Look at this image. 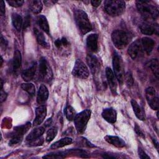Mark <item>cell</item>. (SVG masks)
<instances>
[{"mask_svg":"<svg viewBox=\"0 0 159 159\" xmlns=\"http://www.w3.org/2000/svg\"><path fill=\"white\" fill-rule=\"evenodd\" d=\"M7 93L3 91L2 89H1V102H2L6 100L7 98Z\"/></svg>","mask_w":159,"mask_h":159,"instance_id":"cell-43","label":"cell"},{"mask_svg":"<svg viewBox=\"0 0 159 159\" xmlns=\"http://www.w3.org/2000/svg\"><path fill=\"white\" fill-rule=\"evenodd\" d=\"M86 60L91 72L94 75L98 71L100 68V63L98 58L94 55L88 54Z\"/></svg>","mask_w":159,"mask_h":159,"instance_id":"cell-15","label":"cell"},{"mask_svg":"<svg viewBox=\"0 0 159 159\" xmlns=\"http://www.w3.org/2000/svg\"><path fill=\"white\" fill-rule=\"evenodd\" d=\"M137 8L140 12L143 20H152L158 16V9L155 4L148 1H137Z\"/></svg>","mask_w":159,"mask_h":159,"instance_id":"cell-1","label":"cell"},{"mask_svg":"<svg viewBox=\"0 0 159 159\" xmlns=\"http://www.w3.org/2000/svg\"><path fill=\"white\" fill-rule=\"evenodd\" d=\"M141 42H142V44L145 53L149 55L154 48V46H155L154 40L151 38L145 37L141 39Z\"/></svg>","mask_w":159,"mask_h":159,"instance_id":"cell-20","label":"cell"},{"mask_svg":"<svg viewBox=\"0 0 159 159\" xmlns=\"http://www.w3.org/2000/svg\"><path fill=\"white\" fill-rule=\"evenodd\" d=\"M106 76L111 92L112 94H116L117 87L116 77L109 67H107L106 68Z\"/></svg>","mask_w":159,"mask_h":159,"instance_id":"cell-12","label":"cell"},{"mask_svg":"<svg viewBox=\"0 0 159 159\" xmlns=\"http://www.w3.org/2000/svg\"><path fill=\"white\" fill-rule=\"evenodd\" d=\"M131 104L136 117L141 120H144L145 119V115L142 108L139 106V104L134 99L131 100Z\"/></svg>","mask_w":159,"mask_h":159,"instance_id":"cell-22","label":"cell"},{"mask_svg":"<svg viewBox=\"0 0 159 159\" xmlns=\"http://www.w3.org/2000/svg\"><path fill=\"white\" fill-rule=\"evenodd\" d=\"M104 10L111 16H117L122 14L125 9V2L124 1L108 0L104 2Z\"/></svg>","mask_w":159,"mask_h":159,"instance_id":"cell-4","label":"cell"},{"mask_svg":"<svg viewBox=\"0 0 159 159\" xmlns=\"http://www.w3.org/2000/svg\"><path fill=\"white\" fill-rule=\"evenodd\" d=\"M111 38L115 47L118 49H122L130 43L132 35L128 31L117 29L112 32Z\"/></svg>","mask_w":159,"mask_h":159,"instance_id":"cell-2","label":"cell"},{"mask_svg":"<svg viewBox=\"0 0 159 159\" xmlns=\"http://www.w3.org/2000/svg\"><path fill=\"white\" fill-rule=\"evenodd\" d=\"M91 117V111L85 109L76 114L74 118L76 130L78 134H83L86 127L87 124Z\"/></svg>","mask_w":159,"mask_h":159,"instance_id":"cell-5","label":"cell"},{"mask_svg":"<svg viewBox=\"0 0 159 159\" xmlns=\"http://www.w3.org/2000/svg\"><path fill=\"white\" fill-rule=\"evenodd\" d=\"M138 153H139V157H140L141 159H145V158L150 159L149 156H148V155L146 154V153H145L141 148H139Z\"/></svg>","mask_w":159,"mask_h":159,"instance_id":"cell-39","label":"cell"},{"mask_svg":"<svg viewBox=\"0 0 159 159\" xmlns=\"http://www.w3.org/2000/svg\"><path fill=\"white\" fill-rule=\"evenodd\" d=\"M44 131H45V127H40L34 129L27 136L26 140L30 141V140H34L35 139L41 137L42 135V134H43Z\"/></svg>","mask_w":159,"mask_h":159,"instance_id":"cell-25","label":"cell"},{"mask_svg":"<svg viewBox=\"0 0 159 159\" xmlns=\"http://www.w3.org/2000/svg\"><path fill=\"white\" fill-rule=\"evenodd\" d=\"M101 3V1H91V4L94 7L99 6Z\"/></svg>","mask_w":159,"mask_h":159,"instance_id":"cell-46","label":"cell"},{"mask_svg":"<svg viewBox=\"0 0 159 159\" xmlns=\"http://www.w3.org/2000/svg\"><path fill=\"white\" fill-rule=\"evenodd\" d=\"M134 130H135V132H136V134L138 135H139L140 137H143V138L145 137V134H144L143 132L142 131V130L140 129V127L137 124H135V125Z\"/></svg>","mask_w":159,"mask_h":159,"instance_id":"cell-38","label":"cell"},{"mask_svg":"<svg viewBox=\"0 0 159 159\" xmlns=\"http://www.w3.org/2000/svg\"><path fill=\"white\" fill-rule=\"evenodd\" d=\"M12 22L13 26L16 29V30L17 31H20L22 26L23 25L22 17L17 13H13L12 15Z\"/></svg>","mask_w":159,"mask_h":159,"instance_id":"cell-29","label":"cell"},{"mask_svg":"<svg viewBox=\"0 0 159 159\" xmlns=\"http://www.w3.org/2000/svg\"><path fill=\"white\" fill-rule=\"evenodd\" d=\"M42 4L40 1H30V8L31 11L34 14H39L42 9Z\"/></svg>","mask_w":159,"mask_h":159,"instance_id":"cell-30","label":"cell"},{"mask_svg":"<svg viewBox=\"0 0 159 159\" xmlns=\"http://www.w3.org/2000/svg\"><path fill=\"white\" fill-rule=\"evenodd\" d=\"M30 127L31 124L30 122H27L22 125L17 126L14 129L13 132L11 133V137L19 136L23 137V135L30 129Z\"/></svg>","mask_w":159,"mask_h":159,"instance_id":"cell-21","label":"cell"},{"mask_svg":"<svg viewBox=\"0 0 159 159\" xmlns=\"http://www.w3.org/2000/svg\"><path fill=\"white\" fill-rule=\"evenodd\" d=\"M44 142L43 138L41 136L40 137H38L37 139H35L34 140L29 141V145L30 147H36V146H40L42 145Z\"/></svg>","mask_w":159,"mask_h":159,"instance_id":"cell-35","label":"cell"},{"mask_svg":"<svg viewBox=\"0 0 159 159\" xmlns=\"http://www.w3.org/2000/svg\"><path fill=\"white\" fill-rule=\"evenodd\" d=\"M104 140L107 143L118 148H122L125 146V142L121 138L117 136L106 135L104 137Z\"/></svg>","mask_w":159,"mask_h":159,"instance_id":"cell-19","label":"cell"},{"mask_svg":"<svg viewBox=\"0 0 159 159\" xmlns=\"http://www.w3.org/2000/svg\"><path fill=\"white\" fill-rule=\"evenodd\" d=\"M127 52L132 59H136L143 56L145 53L141 39H138L131 43L128 48Z\"/></svg>","mask_w":159,"mask_h":159,"instance_id":"cell-9","label":"cell"},{"mask_svg":"<svg viewBox=\"0 0 159 159\" xmlns=\"http://www.w3.org/2000/svg\"><path fill=\"white\" fill-rule=\"evenodd\" d=\"M37 70V64L34 63L31 66L24 70L22 72V77L23 80L27 82L32 80L34 78Z\"/></svg>","mask_w":159,"mask_h":159,"instance_id":"cell-18","label":"cell"},{"mask_svg":"<svg viewBox=\"0 0 159 159\" xmlns=\"http://www.w3.org/2000/svg\"><path fill=\"white\" fill-rule=\"evenodd\" d=\"M73 143V140L70 137H65L63 139H61L60 140L55 142L53 143L51 146L50 148L52 149H57L63 147H65L66 145H68Z\"/></svg>","mask_w":159,"mask_h":159,"instance_id":"cell-24","label":"cell"},{"mask_svg":"<svg viewBox=\"0 0 159 159\" xmlns=\"http://www.w3.org/2000/svg\"><path fill=\"white\" fill-rule=\"evenodd\" d=\"M48 98V91L47 88L44 85L42 84L39 88L37 95V101L40 104H44Z\"/></svg>","mask_w":159,"mask_h":159,"instance_id":"cell-17","label":"cell"},{"mask_svg":"<svg viewBox=\"0 0 159 159\" xmlns=\"http://www.w3.org/2000/svg\"><path fill=\"white\" fill-rule=\"evenodd\" d=\"M47 114V107L45 105H41L35 109V118L34 121V125H39L44 120Z\"/></svg>","mask_w":159,"mask_h":159,"instance_id":"cell-13","label":"cell"},{"mask_svg":"<svg viewBox=\"0 0 159 159\" xmlns=\"http://www.w3.org/2000/svg\"><path fill=\"white\" fill-rule=\"evenodd\" d=\"M102 156L103 158H117L118 157L116 156L114 154H109V153H104L102 154Z\"/></svg>","mask_w":159,"mask_h":159,"instance_id":"cell-44","label":"cell"},{"mask_svg":"<svg viewBox=\"0 0 159 159\" xmlns=\"http://www.w3.org/2000/svg\"><path fill=\"white\" fill-rule=\"evenodd\" d=\"M21 88L22 89L27 92L29 95L33 96L35 93V86L30 83H25L21 84Z\"/></svg>","mask_w":159,"mask_h":159,"instance_id":"cell-31","label":"cell"},{"mask_svg":"<svg viewBox=\"0 0 159 159\" xmlns=\"http://www.w3.org/2000/svg\"><path fill=\"white\" fill-rule=\"evenodd\" d=\"M55 46L57 47V48H61L62 46H63V43H62V41H61V39H57L55 42H54Z\"/></svg>","mask_w":159,"mask_h":159,"instance_id":"cell-45","label":"cell"},{"mask_svg":"<svg viewBox=\"0 0 159 159\" xmlns=\"http://www.w3.org/2000/svg\"><path fill=\"white\" fill-rule=\"evenodd\" d=\"M37 21L38 25L41 28V29L48 34L50 31V28H49L48 23L46 17L43 15H40L37 17Z\"/></svg>","mask_w":159,"mask_h":159,"instance_id":"cell-27","label":"cell"},{"mask_svg":"<svg viewBox=\"0 0 159 159\" xmlns=\"http://www.w3.org/2000/svg\"><path fill=\"white\" fill-rule=\"evenodd\" d=\"M74 18L76 24L81 34H86L91 30V24L87 14L84 11L80 9H76L74 12Z\"/></svg>","mask_w":159,"mask_h":159,"instance_id":"cell-3","label":"cell"},{"mask_svg":"<svg viewBox=\"0 0 159 159\" xmlns=\"http://www.w3.org/2000/svg\"><path fill=\"white\" fill-rule=\"evenodd\" d=\"M7 45V40L2 37V35H1V47L6 49Z\"/></svg>","mask_w":159,"mask_h":159,"instance_id":"cell-41","label":"cell"},{"mask_svg":"<svg viewBox=\"0 0 159 159\" xmlns=\"http://www.w3.org/2000/svg\"><path fill=\"white\" fill-rule=\"evenodd\" d=\"M124 79L129 86H132L134 84V78L132 74L129 71L127 72L126 74L124 75Z\"/></svg>","mask_w":159,"mask_h":159,"instance_id":"cell-36","label":"cell"},{"mask_svg":"<svg viewBox=\"0 0 159 159\" xmlns=\"http://www.w3.org/2000/svg\"><path fill=\"white\" fill-rule=\"evenodd\" d=\"M102 117L107 122L114 124L117 119V112L113 108H106L103 109L102 112Z\"/></svg>","mask_w":159,"mask_h":159,"instance_id":"cell-16","label":"cell"},{"mask_svg":"<svg viewBox=\"0 0 159 159\" xmlns=\"http://www.w3.org/2000/svg\"><path fill=\"white\" fill-rule=\"evenodd\" d=\"M7 2L10 6L14 7H20L22 6V4L24 2V1L22 0H10V1H7Z\"/></svg>","mask_w":159,"mask_h":159,"instance_id":"cell-37","label":"cell"},{"mask_svg":"<svg viewBox=\"0 0 159 159\" xmlns=\"http://www.w3.org/2000/svg\"><path fill=\"white\" fill-rule=\"evenodd\" d=\"M152 140H153V142L154 143V145L155 146L156 148L158 150V142L155 139H152Z\"/></svg>","mask_w":159,"mask_h":159,"instance_id":"cell-48","label":"cell"},{"mask_svg":"<svg viewBox=\"0 0 159 159\" xmlns=\"http://www.w3.org/2000/svg\"><path fill=\"white\" fill-rule=\"evenodd\" d=\"M30 17L29 16H27L24 19V22L23 24V29H25L30 26Z\"/></svg>","mask_w":159,"mask_h":159,"instance_id":"cell-40","label":"cell"},{"mask_svg":"<svg viewBox=\"0 0 159 159\" xmlns=\"http://www.w3.org/2000/svg\"><path fill=\"white\" fill-rule=\"evenodd\" d=\"M65 114L66 119L68 120H73L76 116L75 109H73V107H71L70 105H68L66 106V107L65 109Z\"/></svg>","mask_w":159,"mask_h":159,"instance_id":"cell-32","label":"cell"},{"mask_svg":"<svg viewBox=\"0 0 159 159\" xmlns=\"http://www.w3.org/2000/svg\"><path fill=\"white\" fill-rule=\"evenodd\" d=\"M21 53L19 50H16L14 53V57L12 60V68L16 72L19 70L21 66Z\"/></svg>","mask_w":159,"mask_h":159,"instance_id":"cell-23","label":"cell"},{"mask_svg":"<svg viewBox=\"0 0 159 159\" xmlns=\"http://www.w3.org/2000/svg\"><path fill=\"white\" fill-rule=\"evenodd\" d=\"M140 29L142 34L151 35L153 34H158V27L157 24H154L151 20H143L140 25Z\"/></svg>","mask_w":159,"mask_h":159,"instance_id":"cell-11","label":"cell"},{"mask_svg":"<svg viewBox=\"0 0 159 159\" xmlns=\"http://www.w3.org/2000/svg\"><path fill=\"white\" fill-rule=\"evenodd\" d=\"M145 96L150 107L153 110H158L159 105V99L158 96L157 95L154 88L152 86L147 88L145 89Z\"/></svg>","mask_w":159,"mask_h":159,"instance_id":"cell-10","label":"cell"},{"mask_svg":"<svg viewBox=\"0 0 159 159\" xmlns=\"http://www.w3.org/2000/svg\"><path fill=\"white\" fill-rule=\"evenodd\" d=\"M98 35L91 34L86 38V46L88 50L92 52H96L98 50Z\"/></svg>","mask_w":159,"mask_h":159,"instance_id":"cell-14","label":"cell"},{"mask_svg":"<svg viewBox=\"0 0 159 159\" xmlns=\"http://www.w3.org/2000/svg\"><path fill=\"white\" fill-rule=\"evenodd\" d=\"M69 154L66 152H60L53 153H49L43 157V158H62L66 157V155Z\"/></svg>","mask_w":159,"mask_h":159,"instance_id":"cell-34","label":"cell"},{"mask_svg":"<svg viewBox=\"0 0 159 159\" xmlns=\"http://www.w3.org/2000/svg\"><path fill=\"white\" fill-rule=\"evenodd\" d=\"M39 80L44 82H49L52 80L53 73L51 67L44 57H42L39 62Z\"/></svg>","mask_w":159,"mask_h":159,"instance_id":"cell-6","label":"cell"},{"mask_svg":"<svg viewBox=\"0 0 159 159\" xmlns=\"http://www.w3.org/2000/svg\"><path fill=\"white\" fill-rule=\"evenodd\" d=\"M58 129L57 127H52L48 129V130L47 132V136H46V141L48 142H50L53 140V139L55 137V136L57 134Z\"/></svg>","mask_w":159,"mask_h":159,"instance_id":"cell-33","label":"cell"},{"mask_svg":"<svg viewBox=\"0 0 159 159\" xmlns=\"http://www.w3.org/2000/svg\"><path fill=\"white\" fill-rule=\"evenodd\" d=\"M34 33L36 36L38 43L45 48H48L50 47V45L45 40V38L43 35V34L36 28H34Z\"/></svg>","mask_w":159,"mask_h":159,"instance_id":"cell-26","label":"cell"},{"mask_svg":"<svg viewBox=\"0 0 159 159\" xmlns=\"http://www.w3.org/2000/svg\"><path fill=\"white\" fill-rule=\"evenodd\" d=\"M51 123H52V119L50 118V119H48L45 122V123L44 124V125H45V127H48V126L50 125Z\"/></svg>","mask_w":159,"mask_h":159,"instance_id":"cell-47","label":"cell"},{"mask_svg":"<svg viewBox=\"0 0 159 159\" xmlns=\"http://www.w3.org/2000/svg\"><path fill=\"white\" fill-rule=\"evenodd\" d=\"M112 66L114 69V74L115 75L117 80L122 83L124 79V70L123 62L121 57L115 52L112 58Z\"/></svg>","mask_w":159,"mask_h":159,"instance_id":"cell-7","label":"cell"},{"mask_svg":"<svg viewBox=\"0 0 159 159\" xmlns=\"http://www.w3.org/2000/svg\"><path fill=\"white\" fill-rule=\"evenodd\" d=\"M0 12L1 16L5 14V4L3 1H1L0 2Z\"/></svg>","mask_w":159,"mask_h":159,"instance_id":"cell-42","label":"cell"},{"mask_svg":"<svg viewBox=\"0 0 159 159\" xmlns=\"http://www.w3.org/2000/svg\"><path fill=\"white\" fill-rule=\"evenodd\" d=\"M72 74L77 78L86 79L89 76V70L84 63L81 60L78 59L75 61Z\"/></svg>","mask_w":159,"mask_h":159,"instance_id":"cell-8","label":"cell"},{"mask_svg":"<svg viewBox=\"0 0 159 159\" xmlns=\"http://www.w3.org/2000/svg\"><path fill=\"white\" fill-rule=\"evenodd\" d=\"M147 66L152 70L155 76L158 78L159 75L158 60L157 59H152L146 64Z\"/></svg>","mask_w":159,"mask_h":159,"instance_id":"cell-28","label":"cell"}]
</instances>
